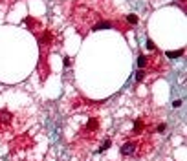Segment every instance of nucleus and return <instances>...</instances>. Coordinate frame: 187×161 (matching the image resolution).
I'll list each match as a JSON object with an SVG mask.
<instances>
[{"mask_svg":"<svg viewBox=\"0 0 187 161\" xmlns=\"http://www.w3.org/2000/svg\"><path fill=\"white\" fill-rule=\"evenodd\" d=\"M138 152V141H128L125 145H121V154L123 156H134Z\"/></svg>","mask_w":187,"mask_h":161,"instance_id":"f257e3e1","label":"nucleus"},{"mask_svg":"<svg viewBox=\"0 0 187 161\" xmlns=\"http://www.w3.org/2000/svg\"><path fill=\"white\" fill-rule=\"evenodd\" d=\"M182 55H184V49H176V51H169V53H167L169 59H178V57H182Z\"/></svg>","mask_w":187,"mask_h":161,"instance_id":"39448f33","label":"nucleus"},{"mask_svg":"<svg viewBox=\"0 0 187 161\" xmlns=\"http://www.w3.org/2000/svg\"><path fill=\"white\" fill-rule=\"evenodd\" d=\"M156 130H158V132H163V130H165V124H158V128H156Z\"/></svg>","mask_w":187,"mask_h":161,"instance_id":"4468645a","label":"nucleus"},{"mask_svg":"<svg viewBox=\"0 0 187 161\" xmlns=\"http://www.w3.org/2000/svg\"><path fill=\"white\" fill-rule=\"evenodd\" d=\"M72 64V59L70 57H64V66H70Z\"/></svg>","mask_w":187,"mask_h":161,"instance_id":"f8f14e48","label":"nucleus"},{"mask_svg":"<svg viewBox=\"0 0 187 161\" xmlns=\"http://www.w3.org/2000/svg\"><path fill=\"white\" fill-rule=\"evenodd\" d=\"M143 79H145V73H143V72L140 70V72L136 73V80H138V82H141V80H143Z\"/></svg>","mask_w":187,"mask_h":161,"instance_id":"9d476101","label":"nucleus"},{"mask_svg":"<svg viewBox=\"0 0 187 161\" xmlns=\"http://www.w3.org/2000/svg\"><path fill=\"white\" fill-rule=\"evenodd\" d=\"M145 64H147V57H145V55H140V59H138V66L143 68Z\"/></svg>","mask_w":187,"mask_h":161,"instance_id":"6e6552de","label":"nucleus"},{"mask_svg":"<svg viewBox=\"0 0 187 161\" xmlns=\"http://www.w3.org/2000/svg\"><path fill=\"white\" fill-rule=\"evenodd\" d=\"M108 28H112V22H99V24L92 26L94 31H95V29H108Z\"/></svg>","mask_w":187,"mask_h":161,"instance_id":"20e7f679","label":"nucleus"},{"mask_svg":"<svg viewBox=\"0 0 187 161\" xmlns=\"http://www.w3.org/2000/svg\"><path fill=\"white\" fill-rule=\"evenodd\" d=\"M147 49H150V51H154V49H156V44H154L152 40H149V42H147Z\"/></svg>","mask_w":187,"mask_h":161,"instance_id":"9b49d317","label":"nucleus"},{"mask_svg":"<svg viewBox=\"0 0 187 161\" xmlns=\"http://www.w3.org/2000/svg\"><path fill=\"white\" fill-rule=\"evenodd\" d=\"M127 20H128L130 24H138V22H140V17L134 15V13H130V15H127Z\"/></svg>","mask_w":187,"mask_h":161,"instance_id":"423d86ee","label":"nucleus"},{"mask_svg":"<svg viewBox=\"0 0 187 161\" xmlns=\"http://www.w3.org/2000/svg\"><path fill=\"white\" fill-rule=\"evenodd\" d=\"M141 130H143V123H141V121H136V123H134V132L140 134Z\"/></svg>","mask_w":187,"mask_h":161,"instance_id":"0eeeda50","label":"nucleus"},{"mask_svg":"<svg viewBox=\"0 0 187 161\" xmlns=\"http://www.w3.org/2000/svg\"><path fill=\"white\" fill-rule=\"evenodd\" d=\"M51 40H53V33L48 29V31L42 33V37H40V44H42V46H48V44H51Z\"/></svg>","mask_w":187,"mask_h":161,"instance_id":"f03ea898","label":"nucleus"},{"mask_svg":"<svg viewBox=\"0 0 187 161\" xmlns=\"http://www.w3.org/2000/svg\"><path fill=\"white\" fill-rule=\"evenodd\" d=\"M110 145H112V141H110V139H107V141H105V143L101 145V148H99V152H105L107 148H110Z\"/></svg>","mask_w":187,"mask_h":161,"instance_id":"1a4fd4ad","label":"nucleus"},{"mask_svg":"<svg viewBox=\"0 0 187 161\" xmlns=\"http://www.w3.org/2000/svg\"><path fill=\"white\" fill-rule=\"evenodd\" d=\"M97 126H99V121L95 119V117H92V119L88 121V124H86V130L92 132V130H97Z\"/></svg>","mask_w":187,"mask_h":161,"instance_id":"7ed1b4c3","label":"nucleus"},{"mask_svg":"<svg viewBox=\"0 0 187 161\" xmlns=\"http://www.w3.org/2000/svg\"><path fill=\"white\" fill-rule=\"evenodd\" d=\"M172 106H174V108H180V106H182V101H174V104H172Z\"/></svg>","mask_w":187,"mask_h":161,"instance_id":"ddd939ff","label":"nucleus"},{"mask_svg":"<svg viewBox=\"0 0 187 161\" xmlns=\"http://www.w3.org/2000/svg\"><path fill=\"white\" fill-rule=\"evenodd\" d=\"M180 2H182V4H185V0H180Z\"/></svg>","mask_w":187,"mask_h":161,"instance_id":"2eb2a0df","label":"nucleus"}]
</instances>
